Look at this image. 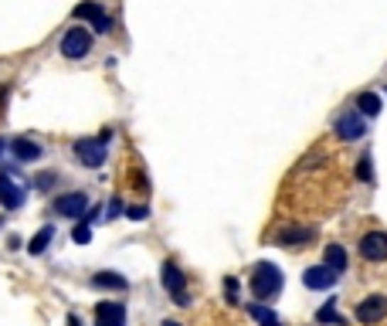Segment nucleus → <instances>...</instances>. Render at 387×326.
I'll list each match as a JSON object with an SVG mask.
<instances>
[{"mask_svg":"<svg viewBox=\"0 0 387 326\" xmlns=\"http://www.w3.org/2000/svg\"><path fill=\"white\" fill-rule=\"evenodd\" d=\"M282 272L279 265L272 262H258L255 268H251V295L255 299H276V295L282 293Z\"/></svg>","mask_w":387,"mask_h":326,"instance_id":"obj_1","label":"nucleus"},{"mask_svg":"<svg viewBox=\"0 0 387 326\" xmlns=\"http://www.w3.org/2000/svg\"><path fill=\"white\" fill-rule=\"evenodd\" d=\"M160 282H163V289L173 295V303H177V306H187V303H190L187 293H184V289H187V276L180 272V265H177V262L167 259V262L160 265Z\"/></svg>","mask_w":387,"mask_h":326,"instance_id":"obj_2","label":"nucleus"},{"mask_svg":"<svg viewBox=\"0 0 387 326\" xmlns=\"http://www.w3.org/2000/svg\"><path fill=\"white\" fill-rule=\"evenodd\" d=\"M72 17H75V21H89L95 34L112 31V17L106 14V7H102L99 0H85V4H78L75 11H72Z\"/></svg>","mask_w":387,"mask_h":326,"instance_id":"obj_3","label":"nucleus"},{"mask_svg":"<svg viewBox=\"0 0 387 326\" xmlns=\"http://www.w3.org/2000/svg\"><path fill=\"white\" fill-rule=\"evenodd\" d=\"M92 51V31L89 28H68L62 38V55L65 58H72V62H78V58H85Z\"/></svg>","mask_w":387,"mask_h":326,"instance_id":"obj_4","label":"nucleus"},{"mask_svg":"<svg viewBox=\"0 0 387 326\" xmlns=\"http://www.w3.org/2000/svg\"><path fill=\"white\" fill-rule=\"evenodd\" d=\"M51 207H55V214H58V217H75V221H82V217L89 214V197H85L82 190L58 194V197L51 201Z\"/></svg>","mask_w":387,"mask_h":326,"instance_id":"obj_5","label":"nucleus"},{"mask_svg":"<svg viewBox=\"0 0 387 326\" xmlns=\"http://www.w3.org/2000/svg\"><path fill=\"white\" fill-rule=\"evenodd\" d=\"M333 133H337L343 143L364 140V133H367V126H364V116H360V112H354V109H347L340 119L333 123Z\"/></svg>","mask_w":387,"mask_h":326,"instance_id":"obj_6","label":"nucleus"},{"mask_svg":"<svg viewBox=\"0 0 387 326\" xmlns=\"http://www.w3.org/2000/svg\"><path fill=\"white\" fill-rule=\"evenodd\" d=\"M312 228L310 224H282L279 232H276V245L279 249H302V245H310L312 241Z\"/></svg>","mask_w":387,"mask_h":326,"instance_id":"obj_7","label":"nucleus"},{"mask_svg":"<svg viewBox=\"0 0 387 326\" xmlns=\"http://www.w3.org/2000/svg\"><path fill=\"white\" fill-rule=\"evenodd\" d=\"M106 146H109V143H102L99 136H95V140H78L75 143L78 163H85L89 170H99V167L106 163Z\"/></svg>","mask_w":387,"mask_h":326,"instance_id":"obj_8","label":"nucleus"},{"mask_svg":"<svg viewBox=\"0 0 387 326\" xmlns=\"http://www.w3.org/2000/svg\"><path fill=\"white\" fill-rule=\"evenodd\" d=\"M387 316V295H367L360 306H356V323H364V326H377L381 320Z\"/></svg>","mask_w":387,"mask_h":326,"instance_id":"obj_9","label":"nucleus"},{"mask_svg":"<svg viewBox=\"0 0 387 326\" xmlns=\"http://www.w3.org/2000/svg\"><path fill=\"white\" fill-rule=\"evenodd\" d=\"M360 259L364 262H387V234L384 232H367L360 238Z\"/></svg>","mask_w":387,"mask_h":326,"instance_id":"obj_10","label":"nucleus"},{"mask_svg":"<svg viewBox=\"0 0 387 326\" xmlns=\"http://www.w3.org/2000/svg\"><path fill=\"white\" fill-rule=\"evenodd\" d=\"M95 326H126V306L116 299H106L95 306Z\"/></svg>","mask_w":387,"mask_h":326,"instance_id":"obj_11","label":"nucleus"},{"mask_svg":"<svg viewBox=\"0 0 387 326\" xmlns=\"http://www.w3.org/2000/svg\"><path fill=\"white\" fill-rule=\"evenodd\" d=\"M337 279H340V276H337L329 265H312V268L302 272V286H306V289H333Z\"/></svg>","mask_w":387,"mask_h":326,"instance_id":"obj_12","label":"nucleus"},{"mask_svg":"<svg viewBox=\"0 0 387 326\" xmlns=\"http://www.w3.org/2000/svg\"><path fill=\"white\" fill-rule=\"evenodd\" d=\"M24 197H28V190L17 184V180H11V177H0V204H4L7 211H17V207L24 204Z\"/></svg>","mask_w":387,"mask_h":326,"instance_id":"obj_13","label":"nucleus"},{"mask_svg":"<svg viewBox=\"0 0 387 326\" xmlns=\"http://www.w3.org/2000/svg\"><path fill=\"white\" fill-rule=\"evenodd\" d=\"M11 150H14V156L21 160V163H31V160H41V143H34L31 136H17L14 143H11Z\"/></svg>","mask_w":387,"mask_h":326,"instance_id":"obj_14","label":"nucleus"},{"mask_svg":"<svg viewBox=\"0 0 387 326\" xmlns=\"http://www.w3.org/2000/svg\"><path fill=\"white\" fill-rule=\"evenodd\" d=\"M92 286L95 289H109V293H126L129 289V279L126 276H119V272H95L92 276Z\"/></svg>","mask_w":387,"mask_h":326,"instance_id":"obj_15","label":"nucleus"},{"mask_svg":"<svg viewBox=\"0 0 387 326\" xmlns=\"http://www.w3.org/2000/svg\"><path fill=\"white\" fill-rule=\"evenodd\" d=\"M51 241H55V228H51V224H45V228H41V232H38L31 241H28V251H31V255H45Z\"/></svg>","mask_w":387,"mask_h":326,"instance_id":"obj_16","label":"nucleus"},{"mask_svg":"<svg viewBox=\"0 0 387 326\" xmlns=\"http://www.w3.org/2000/svg\"><path fill=\"white\" fill-rule=\"evenodd\" d=\"M323 265H329L337 276L347 272V251H343V245H337V241H333V245H326V262Z\"/></svg>","mask_w":387,"mask_h":326,"instance_id":"obj_17","label":"nucleus"},{"mask_svg":"<svg viewBox=\"0 0 387 326\" xmlns=\"http://www.w3.org/2000/svg\"><path fill=\"white\" fill-rule=\"evenodd\" d=\"M356 106H360V116H367V119H374V116L381 112V95H374V92H360V95H356Z\"/></svg>","mask_w":387,"mask_h":326,"instance_id":"obj_18","label":"nucleus"},{"mask_svg":"<svg viewBox=\"0 0 387 326\" xmlns=\"http://www.w3.org/2000/svg\"><path fill=\"white\" fill-rule=\"evenodd\" d=\"M316 320H320V323H329V326H347V320L337 313V299H326V306L316 313Z\"/></svg>","mask_w":387,"mask_h":326,"instance_id":"obj_19","label":"nucleus"},{"mask_svg":"<svg viewBox=\"0 0 387 326\" xmlns=\"http://www.w3.org/2000/svg\"><path fill=\"white\" fill-rule=\"evenodd\" d=\"M72 241H75V245H89V241H92V224H89V221H78L75 228H72Z\"/></svg>","mask_w":387,"mask_h":326,"instance_id":"obj_20","label":"nucleus"},{"mask_svg":"<svg viewBox=\"0 0 387 326\" xmlns=\"http://www.w3.org/2000/svg\"><path fill=\"white\" fill-rule=\"evenodd\" d=\"M248 316H251V320H258V323H268V320H276V313L268 310V306H262V303H251V306H248Z\"/></svg>","mask_w":387,"mask_h":326,"instance_id":"obj_21","label":"nucleus"},{"mask_svg":"<svg viewBox=\"0 0 387 326\" xmlns=\"http://www.w3.org/2000/svg\"><path fill=\"white\" fill-rule=\"evenodd\" d=\"M356 177H360V180H367V184H371V180H374L371 153H364V156H360V160H356Z\"/></svg>","mask_w":387,"mask_h":326,"instance_id":"obj_22","label":"nucleus"},{"mask_svg":"<svg viewBox=\"0 0 387 326\" xmlns=\"http://www.w3.org/2000/svg\"><path fill=\"white\" fill-rule=\"evenodd\" d=\"M224 295H228V303H238V279L234 276L224 279Z\"/></svg>","mask_w":387,"mask_h":326,"instance_id":"obj_23","label":"nucleus"},{"mask_svg":"<svg viewBox=\"0 0 387 326\" xmlns=\"http://www.w3.org/2000/svg\"><path fill=\"white\" fill-rule=\"evenodd\" d=\"M146 214H150V207H146V204H136V207H129V211H126L129 221H146Z\"/></svg>","mask_w":387,"mask_h":326,"instance_id":"obj_24","label":"nucleus"},{"mask_svg":"<svg viewBox=\"0 0 387 326\" xmlns=\"http://www.w3.org/2000/svg\"><path fill=\"white\" fill-rule=\"evenodd\" d=\"M119 211H123V204H119V201H109V211H106V221H112V217H116V214H119Z\"/></svg>","mask_w":387,"mask_h":326,"instance_id":"obj_25","label":"nucleus"},{"mask_svg":"<svg viewBox=\"0 0 387 326\" xmlns=\"http://www.w3.org/2000/svg\"><path fill=\"white\" fill-rule=\"evenodd\" d=\"M65 323H68V326H85L82 320H78V313H68V320H65Z\"/></svg>","mask_w":387,"mask_h":326,"instance_id":"obj_26","label":"nucleus"},{"mask_svg":"<svg viewBox=\"0 0 387 326\" xmlns=\"http://www.w3.org/2000/svg\"><path fill=\"white\" fill-rule=\"evenodd\" d=\"M7 92H11V89H7V85H0V112H4V102H7Z\"/></svg>","mask_w":387,"mask_h":326,"instance_id":"obj_27","label":"nucleus"},{"mask_svg":"<svg viewBox=\"0 0 387 326\" xmlns=\"http://www.w3.org/2000/svg\"><path fill=\"white\" fill-rule=\"evenodd\" d=\"M163 326H184V323H177V320H163Z\"/></svg>","mask_w":387,"mask_h":326,"instance_id":"obj_28","label":"nucleus"},{"mask_svg":"<svg viewBox=\"0 0 387 326\" xmlns=\"http://www.w3.org/2000/svg\"><path fill=\"white\" fill-rule=\"evenodd\" d=\"M262 326H282V323H279V320H268V323H262Z\"/></svg>","mask_w":387,"mask_h":326,"instance_id":"obj_29","label":"nucleus"},{"mask_svg":"<svg viewBox=\"0 0 387 326\" xmlns=\"http://www.w3.org/2000/svg\"><path fill=\"white\" fill-rule=\"evenodd\" d=\"M0 153H4V140H0Z\"/></svg>","mask_w":387,"mask_h":326,"instance_id":"obj_30","label":"nucleus"}]
</instances>
